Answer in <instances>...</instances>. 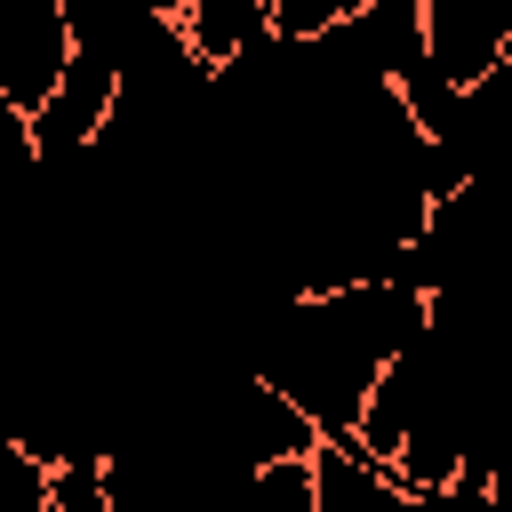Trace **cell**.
<instances>
[{
	"mask_svg": "<svg viewBox=\"0 0 512 512\" xmlns=\"http://www.w3.org/2000/svg\"><path fill=\"white\" fill-rule=\"evenodd\" d=\"M256 376H272L280 392H296L328 440H360V416H368V392L384 376V360L336 320V304L320 288H296L264 336H256Z\"/></svg>",
	"mask_w": 512,
	"mask_h": 512,
	"instance_id": "obj_1",
	"label": "cell"
},
{
	"mask_svg": "<svg viewBox=\"0 0 512 512\" xmlns=\"http://www.w3.org/2000/svg\"><path fill=\"white\" fill-rule=\"evenodd\" d=\"M120 88H128V80H120V64H112L104 48H88V40H80V48H72V64H64V80L48 88V104H40L32 120H16V112H8V120H16L24 152L56 168V160H72V152H96V144H104L112 112H120Z\"/></svg>",
	"mask_w": 512,
	"mask_h": 512,
	"instance_id": "obj_2",
	"label": "cell"
},
{
	"mask_svg": "<svg viewBox=\"0 0 512 512\" xmlns=\"http://www.w3.org/2000/svg\"><path fill=\"white\" fill-rule=\"evenodd\" d=\"M320 296L336 304V320H344L376 360L416 352V344H424V328H432V288H416V280H400V272H360V280L320 288Z\"/></svg>",
	"mask_w": 512,
	"mask_h": 512,
	"instance_id": "obj_3",
	"label": "cell"
},
{
	"mask_svg": "<svg viewBox=\"0 0 512 512\" xmlns=\"http://www.w3.org/2000/svg\"><path fill=\"white\" fill-rule=\"evenodd\" d=\"M424 56L448 72V80H480L512 56V24L488 8V0H424Z\"/></svg>",
	"mask_w": 512,
	"mask_h": 512,
	"instance_id": "obj_4",
	"label": "cell"
},
{
	"mask_svg": "<svg viewBox=\"0 0 512 512\" xmlns=\"http://www.w3.org/2000/svg\"><path fill=\"white\" fill-rule=\"evenodd\" d=\"M184 32L208 64H232L256 40H272L280 24H272V0H184Z\"/></svg>",
	"mask_w": 512,
	"mask_h": 512,
	"instance_id": "obj_5",
	"label": "cell"
},
{
	"mask_svg": "<svg viewBox=\"0 0 512 512\" xmlns=\"http://www.w3.org/2000/svg\"><path fill=\"white\" fill-rule=\"evenodd\" d=\"M352 40H360V56L376 64V72H408V64H424V0H368L352 24H344Z\"/></svg>",
	"mask_w": 512,
	"mask_h": 512,
	"instance_id": "obj_6",
	"label": "cell"
},
{
	"mask_svg": "<svg viewBox=\"0 0 512 512\" xmlns=\"http://www.w3.org/2000/svg\"><path fill=\"white\" fill-rule=\"evenodd\" d=\"M248 504L256 512H320V464L312 456H280L248 472Z\"/></svg>",
	"mask_w": 512,
	"mask_h": 512,
	"instance_id": "obj_7",
	"label": "cell"
},
{
	"mask_svg": "<svg viewBox=\"0 0 512 512\" xmlns=\"http://www.w3.org/2000/svg\"><path fill=\"white\" fill-rule=\"evenodd\" d=\"M368 0H272V24H280V40H320V32H336V24H352Z\"/></svg>",
	"mask_w": 512,
	"mask_h": 512,
	"instance_id": "obj_8",
	"label": "cell"
},
{
	"mask_svg": "<svg viewBox=\"0 0 512 512\" xmlns=\"http://www.w3.org/2000/svg\"><path fill=\"white\" fill-rule=\"evenodd\" d=\"M152 8H160V16H184V0H152Z\"/></svg>",
	"mask_w": 512,
	"mask_h": 512,
	"instance_id": "obj_9",
	"label": "cell"
},
{
	"mask_svg": "<svg viewBox=\"0 0 512 512\" xmlns=\"http://www.w3.org/2000/svg\"><path fill=\"white\" fill-rule=\"evenodd\" d=\"M488 8H496V16H504V24H512V0H488Z\"/></svg>",
	"mask_w": 512,
	"mask_h": 512,
	"instance_id": "obj_10",
	"label": "cell"
}]
</instances>
